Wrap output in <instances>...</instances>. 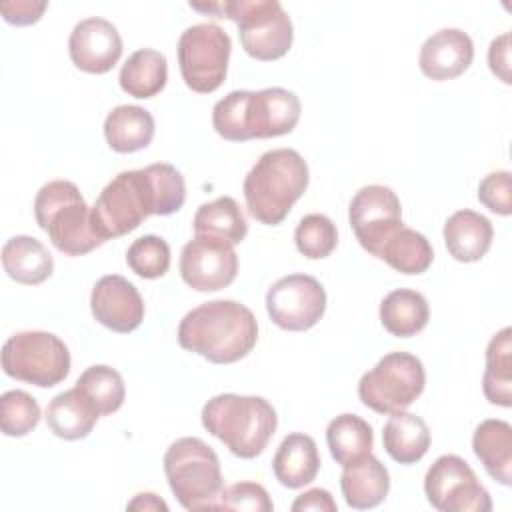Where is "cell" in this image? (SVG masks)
<instances>
[{"label": "cell", "instance_id": "7a4b0ae2", "mask_svg": "<svg viewBox=\"0 0 512 512\" xmlns=\"http://www.w3.org/2000/svg\"><path fill=\"white\" fill-rule=\"evenodd\" d=\"M258 322L236 300H210L192 308L178 324V344L212 364H232L252 352Z\"/></svg>", "mask_w": 512, "mask_h": 512}, {"label": "cell", "instance_id": "603a6c76", "mask_svg": "<svg viewBox=\"0 0 512 512\" xmlns=\"http://www.w3.org/2000/svg\"><path fill=\"white\" fill-rule=\"evenodd\" d=\"M98 418L100 412L92 400L76 386L56 394L46 408V424L50 432L64 440L86 438Z\"/></svg>", "mask_w": 512, "mask_h": 512}, {"label": "cell", "instance_id": "8992f818", "mask_svg": "<svg viewBox=\"0 0 512 512\" xmlns=\"http://www.w3.org/2000/svg\"><path fill=\"white\" fill-rule=\"evenodd\" d=\"M34 218L52 246L66 256H82L104 244L94 232L92 208L70 180H52L38 190Z\"/></svg>", "mask_w": 512, "mask_h": 512}, {"label": "cell", "instance_id": "83f0119b", "mask_svg": "<svg viewBox=\"0 0 512 512\" xmlns=\"http://www.w3.org/2000/svg\"><path fill=\"white\" fill-rule=\"evenodd\" d=\"M168 80L166 56L154 48H140L120 68V88L134 98H152L164 90Z\"/></svg>", "mask_w": 512, "mask_h": 512}, {"label": "cell", "instance_id": "74e56055", "mask_svg": "<svg viewBox=\"0 0 512 512\" xmlns=\"http://www.w3.org/2000/svg\"><path fill=\"white\" fill-rule=\"evenodd\" d=\"M478 200L494 214H512V176L508 170L486 174L478 184Z\"/></svg>", "mask_w": 512, "mask_h": 512}, {"label": "cell", "instance_id": "52a82bcc", "mask_svg": "<svg viewBox=\"0 0 512 512\" xmlns=\"http://www.w3.org/2000/svg\"><path fill=\"white\" fill-rule=\"evenodd\" d=\"M190 8L216 14V18L232 20L238 26L244 52L256 60H278L292 46V20L278 0H224L208 4L190 2Z\"/></svg>", "mask_w": 512, "mask_h": 512}, {"label": "cell", "instance_id": "d590c367", "mask_svg": "<svg viewBox=\"0 0 512 512\" xmlns=\"http://www.w3.org/2000/svg\"><path fill=\"white\" fill-rule=\"evenodd\" d=\"M126 264L140 278H160L170 268V246L164 238L146 234L136 238L126 250Z\"/></svg>", "mask_w": 512, "mask_h": 512}, {"label": "cell", "instance_id": "e575fe53", "mask_svg": "<svg viewBox=\"0 0 512 512\" xmlns=\"http://www.w3.org/2000/svg\"><path fill=\"white\" fill-rule=\"evenodd\" d=\"M38 402L24 390H8L0 398V428L10 438L30 434L40 422Z\"/></svg>", "mask_w": 512, "mask_h": 512}, {"label": "cell", "instance_id": "4fadbf2b", "mask_svg": "<svg viewBox=\"0 0 512 512\" xmlns=\"http://www.w3.org/2000/svg\"><path fill=\"white\" fill-rule=\"evenodd\" d=\"M266 310L270 320L282 330H308L324 316V286L314 276L288 274L268 288Z\"/></svg>", "mask_w": 512, "mask_h": 512}, {"label": "cell", "instance_id": "44dd1931", "mask_svg": "<svg viewBox=\"0 0 512 512\" xmlns=\"http://www.w3.org/2000/svg\"><path fill=\"white\" fill-rule=\"evenodd\" d=\"M272 470L276 480L286 488L296 490L310 484L320 470V454L314 438L302 432L288 434L272 458Z\"/></svg>", "mask_w": 512, "mask_h": 512}, {"label": "cell", "instance_id": "8fae6325", "mask_svg": "<svg viewBox=\"0 0 512 512\" xmlns=\"http://www.w3.org/2000/svg\"><path fill=\"white\" fill-rule=\"evenodd\" d=\"M232 52L230 36L214 22L188 26L176 46L178 66L186 86L198 94H210L222 86Z\"/></svg>", "mask_w": 512, "mask_h": 512}, {"label": "cell", "instance_id": "d4e9b609", "mask_svg": "<svg viewBox=\"0 0 512 512\" xmlns=\"http://www.w3.org/2000/svg\"><path fill=\"white\" fill-rule=\"evenodd\" d=\"M4 272L18 284L34 286L52 276L54 260L48 248L32 236H12L2 248Z\"/></svg>", "mask_w": 512, "mask_h": 512}, {"label": "cell", "instance_id": "4dcf8cb0", "mask_svg": "<svg viewBox=\"0 0 512 512\" xmlns=\"http://www.w3.org/2000/svg\"><path fill=\"white\" fill-rule=\"evenodd\" d=\"M326 442L336 464L344 468L372 452L374 432L364 418L346 412L330 420L326 428Z\"/></svg>", "mask_w": 512, "mask_h": 512}, {"label": "cell", "instance_id": "4316f807", "mask_svg": "<svg viewBox=\"0 0 512 512\" xmlns=\"http://www.w3.org/2000/svg\"><path fill=\"white\" fill-rule=\"evenodd\" d=\"M428 318L430 308L426 298L412 288L392 290L380 302V322L392 336H416L426 328Z\"/></svg>", "mask_w": 512, "mask_h": 512}, {"label": "cell", "instance_id": "7402d4cb", "mask_svg": "<svg viewBox=\"0 0 512 512\" xmlns=\"http://www.w3.org/2000/svg\"><path fill=\"white\" fill-rule=\"evenodd\" d=\"M472 450L492 480L512 484V426L506 420H482L474 430Z\"/></svg>", "mask_w": 512, "mask_h": 512}, {"label": "cell", "instance_id": "2e32d148", "mask_svg": "<svg viewBox=\"0 0 512 512\" xmlns=\"http://www.w3.org/2000/svg\"><path fill=\"white\" fill-rule=\"evenodd\" d=\"M90 310L96 322L118 334L136 330L144 320V300L140 292L120 274H106L94 284Z\"/></svg>", "mask_w": 512, "mask_h": 512}, {"label": "cell", "instance_id": "b9f144b4", "mask_svg": "<svg viewBox=\"0 0 512 512\" xmlns=\"http://www.w3.org/2000/svg\"><path fill=\"white\" fill-rule=\"evenodd\" d=\"M126 508L128 510H164L166 512L168 504L154 492H140L128 502Z\"/></svg>", "mask_w": 512, "mask_h": 512}, {"label": "cell", "instance_id": "30bf717a", "mask_svg": "<svg viewBox=\"0 0 512 512\" xmlns=\"http://www.w3.org/2000/svg\"><path fill=\"white\" fill-rule=\"evenodd\" d=\"M426 372L422 360L410 352H388L376 366L362 374L358 398L378 414L406 410L422 392Z\"/></svg>", "mask_w": 512, "mask_h": 512}, {"label": "cell", "instance_id": "5b68a950", "mask_svg": "<svg viewBox=\"0 0 512 512\" xmlns=\"http://www.w3.org/2000/svg\"><path fill=\"white\" fill-rule=\"evenodd\" d=\"M200 416L202 426L244 460L262 454L278 426L276 410L266 398L232 392L210 398Z\"/></svg>", "mask_w": 512, "mask_h": 512}, {"label": "cell", "instance_id": "ba28073f", "mask_svg": "<svg viewBox=\"0 0 512 512\" xmlns=\"http://www.w3.org/2000/svg\"><path fill=\"white\" fill-rule=\"evenodd\" d=\"M164 474L186 510L218 508L224 490L220 460L204 440L196 436L174 440L164 454Z\"/></svg>", "mask_w": 512, "mask_h": 512}, {"label": "cell", "instance_id": "ab89813d", "mask_svg": "<svg viewBox=\"0 0 512 512\" xmlns=\"http://www.w3.org/2000/svg\"><path fill=\"white\" fill-rule=\"evenodd\" d=\"M488 66L504 82L510 84V34L504 32L490 42Z\"/></svg>", "mask_w": 512, "mask_h": 512}, {"label": "cell", "instance_id": "836d02e7", "mask_svg": "<svg viewBox=\"0 0 512 512\" xmlns=\"http://www.w3.org/2000/svg\"><path fill=\"white\" fill-rule=\"evenodd\" d=\"M294 242L302 256L322 260L330 256L338 244L336 224L324 214H306L294 230Z\"/></svg>", "mask_w": 512, "mask_h": 512}, {"label": "cell", "instance_id": "e0dca14e", "mask_svg": "<svg viewBox=\"0 0 512 512\" xmlns=\"http://www.w3.org/2000/svg\"><path fill=\"white\" fill-rule=\"evenodd\" d=\"M70 60L88 74H106L122 56V38L112 22L90 16L80 20L68 38Z\"/></svg>", "mask_w": 512, "mask_h": 512}, {"label": "cell", "instance_id": "484cf974", "mask_svg": "<svg viewBox=\"0 0 512 512\" xmlns=\"http://www.w3.org/2000/svg\"><path fill=\"white\" fill-rule=\"evenodd\" d=\"M104 136L114 152H138L154 138V118L142 106L120 104L108 112L104 120Z\"/></svg>", "mask_w": 512, "mask_h": 512}, {"label": "cell", "instance_id": "6da1fadb", "mask_svg": "<svg viewBox=\"0 0 512 512\" xmlns=\"http://www.w3.org/2000/svg\"><path fill=\"white\" fill-rule=\"evenodd\" d=\"M174 182L158 166L116 174L92 206L94 232L106 242L136 230L150 214L174 212Z\"/></svg>", "mask_w": 512, "mask_h": 512}, {"label": "cell", "instance_id": "f1b7e54d", "mask_svg": "<svg viewBox=\"0 0 512 512\" xmlns=\"http://www.w3.org/2000/svg\"><path fill=\"white\" fill-rule=\"evenodd\" d=\"M510 328L496 332L486 346V368L482 390L490 404L512 406V336Z\"/></svg>", "mask_w": 512, "mask_h": 512}, {"label": "cell", "instance_id": "3957f363", "mask_svg": "<svg viewBox=\"0 0 512 512\" xmlns=\"http://www.w3.org/2000/svg\"><path fill=\"white\" fill-rule=\"evenodd\" d=\"M300 110L298 96L280 86L258 92L232 90L214 104L212 126L230 142L276 138L296 128Z\"/></svg>", "mask_w": 512, "mask_h": 512}, {"label": "cell", "instance_id": "d6a6232c", "mask_svg": "<svg viewBox=\"0 0 512 512\" xmlns=\"http://www.w3.org/2000/svg\"><path fill=\"white\" fill-rule=\"evenodd\" d=\"M74 386L92 400L100 416L116 412L126 398V386L120 372L106 364H94L86 368Z\"/></svg>", "mask_w": 512, "mask_h": 512}, {"label": "cell", "instance_id": "9a60e30c", "mask_svg": "<svg viewBox=\"0 0 512 512\" xmlns=\"http://www.w3.org/2000/svg\"><path fill=\"white\" fill-rule=\"evenodd\" d=\"M180 276L198 292H216L230 286L238 274V254L232 244L194 234L180 252Z\"/></svg>", "mask_w": 512, "mask_h": 512}, {"label": "cell", "instance_id": "cb8c5ba5", "mask_svg": "<svg viewBox=\"0 0 512 512\" xmlns=\"http://www.w3.org/2000/svg\"><path fill=\"white\" fill-rule=\"evenodd\" d=\"M382 444L394 462L416 464L430 448V428L412 412H392L382 428Z\"/></svg>", "mask_w": 512, "mask_h": 512}, {"label": "cell", "instance_id": "9c48e42d", "mask_svg": "<svg viewBox=\"0 0 512 512\" xmlns=\"http://www.w3.org/2000/svg\"><path fill=\"white\" fill-rule=\"evenodd\" d=\"M2 370L14 380L52 388L68 376L70 352L52 332H16L2 346Z\"/></svg>", "mask_w": 512, "mask_h": 512}, {"label": "cell", "instance_id": "7c38bea8", "mask_svg": "<svg viewBox=\"0 0 512 512\" xmlns=\"http://www.w3.org/2000/svg\"><path fill=\"white\" fill-rule=\"evenodd\" d=\"M428 502L440 512H490L488 490L478 482L470 464L456 454H442L424 476Z\"/></svg>", "mask_w": 512, "mask_h": 512}, {"label": "cell", "instance_id": "d6986e66", "mask_svg": "<svg viewBox=\"0 0 512 512\" xmlns=\"http://www.w3.org/2000/svg\"><path fill=\"white\" fill-rule=\"evenodd\" d=\"M340 490L350 508H376L388 496L390 474L386 466L370 452L344 466L340 476Z\"/></svg>", "mask_w": 512, "mask_h": 512}, {"label": "cell", "instance_id": "8d00e7d4", "mask_svg": "<svg viewBox=\"0 0 512 512\" xmlns=\"http://www.w3.org/2000/svg\"><path fill=\"white\" fill-rule=\"evenodd\" d=\"M220 510H250V512H272L274 504L264 486L256 482H236L222 490Z\"/></svg>", "mask_w": 512, "mask_h": 512}, {"label": "cell", "instance_id": "277c9868", "mask_svg": "<svg viewBox=\"0 0 512 512\" xmlns=\"http://www.w3.org/2000/svg\"><path fill=\"white\" fill-rule=\"evenodd\" d=\"M308 180V164L294 148L264 152L242 184L250 216L268 226L280 224L306 192Z\"/></svg>", "mask_w": 512, "mask_h": 512}, {"label": "cell", "instance_id": "ffe728a7", "mask_svg": "<svg viewBox=\"0 0 512 512\" xmlns=\"http://www.w3.org/2000/svg\"><path fill=\"white\" fill-rule=\"evenodd\" d=\"M492 222L474 210H458L444 222V242L458 262H478L492 246Z\"/></svg>", "mask_w": 512, "mask_h": 512}, {"label": "cell", "instance_id": "60d3db41", "mask_svg": "<svg viewBox=\"0 0 512 512\" xmlns=\"http://www.w3.org/2000/svg\"><path fill=\"white\" fill-rule=\"evenodd\" d=\"M336 502L332 494L324 488H310L304 494H300L292 502L294 512H304V510H314V512H336Z\"/></svg>", "mask_w": 512, "mask_h": 512}, {"label": "cell", "instance_id": "5bb4252c", "mask_svg": "<svg viewBox=\"0 0 512 512\" xmlns=\"http://www.w3.org/2000/svg\"><path fill=\"white\" fill-rule=\"evenodd\" d=\"M348 220L360 246L378 258L386 240L402 228V206L392 188L368 184L354 194Z\"/></svg>", "mask_w": 512, "mask_h": 512}, {"label": "cell", "instance_id": "f546056e", "mask_svg": "<svg viewBox=\"0 0 512 512\" xmlns=\"http://www.w3.org/2000/svg\"><path fill=\"white\" fill-rule=\"evenodd\" d=\"M194 234L220 238L232 246L240 244L248 234V222L238 202L232 196H220L198 206L194 220Z\"/></svg>", "mask_w": 512, "mask_h": 512}, {"label": "cell", "instance_id": "ac0fdd59", "mask_svg": "<svg viewBox=\"0 0 512 512\" xmlns=\"http://www.w3.org/2000/svg\"><path fill=\"white\" fill-rule=\"evenodd\" d=\"M474 60V42L460 28H442L428 36L420 48L418 66L430 80H452Z\"/></svg>", "mask_w": 512, "mask_h": 512}, {"label": "cell", "instance_id": "f35d334b", "mask_svg": "<svg viewBox=\"0 0 512 512\" xmlns=\"http://www.w3.org/2000/svg\"><path fill=\"white\" fill-rule=\"evenodd\" d=\"M48 2H34V0H4L0 2V12L6 22L16 26H28L40 20Z\"/></svg>", "mask_w": 512, "mask_h": 512}, {"label": "cell", "instance_id": "1f68e13d", "mask_svg": "<svg viewBox=\"0 0 512 512\" xmlns=\"http://www.w3.org/2000/svg\"><path fill=\"white\" fill-rule=\"evenodd\" d=\"M378 258L400 274H422L430 268L434 250L422 232L402 226L386 240Z\"/></svg>", "mask_w": 512, "mask_h": 512}]
</instances>
